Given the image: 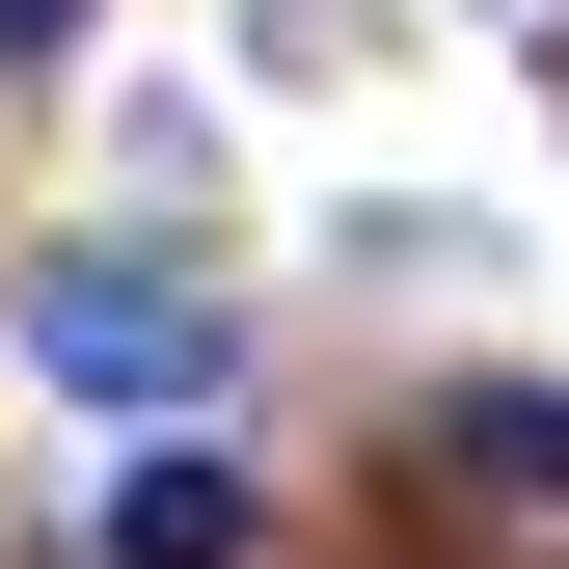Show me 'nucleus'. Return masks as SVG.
Here are the masks:
<instances>
[{"label":"nucleus","instance_id":"nucleus-4","mask_svg":"<svg viewBox=\"0 0 569 569\" xmlns=\"http://www.w3.org/2000/svg\"><path fill=\"white\" fill-rule=\"evenodd\" d=\"M54 54H82V0H0V82H54Z\"/></svg>","mask_w":569,"mask_h":569},{"label":"nucleus","instance_id":"nucleus-1","mask_svg":"<svg viewBox=\"0 0 569 569\" xmlns=\"http://www.w3.org/2000/svg\"><path fill=\"white\" fill-rule=\"evenodd\" d=\"M28 352H54L82 407H190V380L244 352V299H218L190 244H54V271H28Z\"/></svg>","mask_w":569,"mask_h":569},{"label":"nucleus","instance_id":"nucleus-2","mask_svg":"<svg viewBox=\"0 0 569 569\" xmlns=\"http://www.w3.org/2000/svg\"><path fill=\"white\" fill-rule=\"evenodd\" d=\"M82 542H109V569H244V461H190V435H136Z\"/></svg>","mask_w":569,"mask_h":569},{"label":"nucleus","instance_id":"nucleus-3","mask_svg":"<svg viewBox=\"0 0 569 569\" xmlns=\"http://www.w3.org/2000/svg\"><path fill=\"white\" fill-rule=\"evenodd\" d=\"M461 488L488 516H569V407H461Z\"/></svg>","mask_w":569,"mask_h":569}]
</instances>
